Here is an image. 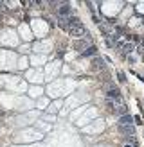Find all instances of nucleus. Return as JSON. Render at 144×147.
I'll return each mask as SVG.
<instances>
[{
    "mask_svg": "<svg viewBox=\"0 0 144 147\" xmlns=\"http://www.w3.org/2000/svg\"><path fill=\"white\" fill-rule=\"evenodd\" d=\"M69 34L72 36V38H81V36L86 34V29L83 24H77V25H70L69 27Z\"/></svg>",
    "mask_w": 144,
    "mask_h": 147,
    "instance_id": "1",
    "label": "nucleus"
},
{
    "mask_svg": "<svg viewBox=\"0 0 144 147\" xmlns=\"http://www.w3.org/2000/svg\"><path fill=\"white\" fill-rule=\"evenodd\" d=\"M70 5L69 4H60L58 5V16L60 18H69V14H70Z\"/></svg>",
    "mask_w": 144,
    "mask_h": 147,
    "instance_id": "2",
    "label": "nucleus"
},
{
    "mask_svg": "<svg viewBox=\"0 0 144 147\" xmlns=\"http://www.w3.org/2000/svg\"><path fill=\"white\" fill-rule=\"evenodd\" d=\"M119 131L121 133H124V135H135V129H133V126H119Z\"/></svg>",
    "mask_w": 144,
    "mask_h": 147,
    "instance_id": "3",
    "label": "nucleus"
},
{
    "mask_svg": "<svg viewBox=\"0 0 144 147\" xmlns=\"http://www.w3.org/2000/svg\"><path fill=\"white\" fill-rule=\"evenodd\" d=\"M119 126H132V117H130V115H122L119 119Z\"/></svg>",
    "mask_w": 144,
    "mask_h": 147,
    "instance_id": "4",
    "label": "nucleus"
},
{
    "mask_svg": "<svg viewBox=\"0 0 144 147\" xmlns=\"http://www.w3.org/2000/svg\"><path fill=\"white\" fill-rule=\"evenodd\" d=\"M96 52H97V49H96V47H88V49H85V50H83V56H94Z\"/></svg>",
    "mask_w": 144,
    "mask_h": 147,
    "instance_id": "5",
    "label": "nucleus"
},
{
    "mask_svg": "<svg viewBox=\"0 0 144 147\" xmlns=\"http://www.w3.org/2000/svg\"><path fill=\"white\" fill-rule=\"evenodd\" d=\"M122 52H124V54H128V52H132V50H133V45H132V43H122Z\"/></svg>",
    "mask_w": 144,
    "mask_h": 147,
    "instance_id": "6",
    "label": "nucleus"
},
{
    "mask_svg": "<svg viewBox=\"0 0 144 147\" xmlns=\"http://www.w3.org/2000/svg\"><path fill=\"white\" fill-rule=\"evenodd\" d=\"M92 63H94V68H103V67H105L103 59H99V57H96V59H94Z\"/></svg>",
    "mask_w": 144,
    "mask_h": 147,
    "instance_id": "7",
    "label": "nucleus"
},
{
    "mask_svg": "<svg viewBox=\"0 0 144 147\" xmlns=\"http://www.w3.org/2000/svg\"><path fill=\"white\" fill-rule=\"evenodd\" d=\"M122 147H139V145H137V142H135L133 138H132V140H130V142H126V144L122 145Z\"/></svg>",
    "mask_w": 144,
    "mask_h": 147,
    "instance_id": "8",
    "label": "nucleus"
},
{
    "mask_svg": "<svg viewBox=\"0 0 144 147\" xmlns=\"http://www.w3.org/2000/svg\"><path fill=\"white\" fill-rule=\"evenodd\" d=\"M117 76H119V81H121V83H124V81H126V77H124V74H122V72H119Z\"/></svg>",
    "mask_w": 144,
    "mask_h": 147,
    "instance_id": "9",
    "label": "nucleus"
}]
</instances>
